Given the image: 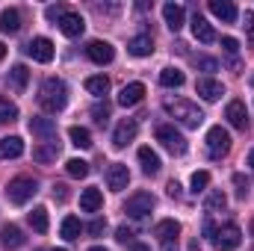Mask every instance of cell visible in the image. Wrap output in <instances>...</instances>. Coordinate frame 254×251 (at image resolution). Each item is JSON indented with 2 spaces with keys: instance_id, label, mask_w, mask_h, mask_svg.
Masks as SVG:
<instances>
[{
  "instance_id": "1",
  "label": "cell",
  "mask_w": 254,
  "mask_h": 251,
  "mask_svg": "<svg viewBox=\"0 0 254 251\" xmlns=\"http://www.w3.org/2000/svg\"><path fill=\"white\" fill-rule=\"evenodd\" d=\"M65 104H68V86H65V80L48 77V80L42 83V89H39V107H42L45 113L57 116V113L65 110Z\"/></svg>"
},
{
  "instance_id": "2",
  "label": "cell",
  "mask_w": 254,
  "mask_h": 251,
  "mask_svg": "<svg viewBox=\"0 0 254 251\" xmlns=\"http://www.w3.org/2000/svg\"><path fill=\"white\" fill-rule=\"evenodd\" d=\"M163 107H166V113H169L178 125H184L187 130H198V127H201V122H204V113H201L192 101L175 98V101H166Z\"/></svg>"
},
{
  "instance_id": "3",
  "label": "cell",
  "mask_w": 254,
  "mask_h": 251,
  "mask_svg": "<svg viewBox=\"0 0 254 251\" xmlns=\"http://www.w3.org/2000/svg\"><path fill=\"white\" fill-rule=\"evenodd\" d=\"M39 192V184L33 181V178H27V175H21V178H15V181H9V187H6V198L12 201V204H27L33 195Z\"/></svg>"
},
{
  "instance_id": "4",
  "label": "cell",
  "mask_w": 254,
  "mask_h": 251,
  "mask_svg": "<svg viewBox=\"0 0 254 251\" xmlns=\"http://www.w3.org/2000/svg\"><path fill=\"white\" fill-rule=\"evenodd\" d=\"M228 151H231V133L222 125L210 127V130H207V157H210V160H222Z\"/></svg>"
},
{
  "instance_id": "5",
  "label": "cell",
  "mask_w": 254,
  "mask_h": 251,
  "mask_svg": "<svg viewBox=\"0 0 254 251\" xmlns=\"http://www.w3.org/2000/svg\"><path fill=\"white\" fill-rule=\"evenodd\" d=\"M157 142H160L169 154H175V157L187 154V139H184V133L175 130L172 125H160L157 127Z\"/></svg>"
},
{
  "instance_id": "6",
  "label": "cell",
  "mask_w": 254,
  "mask_h": 251,
  "mask_svg": "<svg viewBox=\"0 0 254 251\" xmlns=\"http://www.w3.org/2000/svg\"><path fill=\"white\" fill-rule=\"evenodd\" d=\"M240 243H243V231H240V225H234V222L216 228V234H213V246L219 251H237Z\"/></svg>"
},
{
  "instance_id": "7",
  "label": "cell",
  "mask_w": 254,
  "mask_h": 251,
  "mask_svg": "<svg viewBox=\"0 0 254 251\" xmlns=\"http://www.w3.org/2000/svg\"><path fill=\"white\" fill-rule=\"evenodd\" d=\"M154 204H157V198L151 195V192H136V195H130L125 204V213L130 219H145L151 210H154Z\"/></svg>"
},
{
  "instance_id": "8",
  "label": "cell",
  "mask_w": 254,
  "mask_h": 251,
  "mask_svg": "<svg viewBox=\"0 0 254 251\" xmlns=\"http://www.w3.org/2000/svg\"><path fill=\"white\" fill-rule=\"evenodd\" d=\"M86 57H89L95 65H110L113 60H116V51H113V45H110V42L95 39V42H89V45H86Z\"/></svg>"
},
{
  "instance_id": "9",
  "label": "cell",
  "mask_w": 254,
  "mask_h": 251,
  "mask_svg": "<svg viewBox=\"0 0 254 251\" xmlns=\"http://www.w3.org/2000/svg\"><path fill=\"white\" fill-rule=\"evenodd\" d=\"M154 237L160 240V246H175L178 237H181V225L175 219H163L154 225Z\"/></svg>"
},
{
  "instance_id": "10",
  "label": "cell",
  "mask_w": 254,
  "mask_h": 251,
  "mask_svg": "<svg viewBox=\"0 0 254 251\" xmlns=\"http://www.w3.org/2000/svg\"><path fill=\"white\" fill-rule=\"evenodd\" d=\"M195 92H198L207 104H216V101L225 95V86H222L219 80H213V77H201V80L195 83Z\"/></svg>"
},
{
  "instance_id": "11",
  "label": "cell",
  "mask_w": 254,
  "mask_h": 251,
  "mask_svg": "<svg viewBox=\"0 0 254 251\" xmlns=\"http://www.w3.org/2000/svg\"><path fill=\"white\" fill-rule=\"evenodd\" d=\"M136 133H139V122H136V119L119 122L116 133H113V145H116V148H125V145H130V142L136 139Z\"/></svg>"
},
{
  "instance_id": "12",
  "label": "cell",
  "mask_w": 254,
  "mask_h": 251,
  "mask_svg": "<svg viewBox=\"0 0 254 251\" xmlns=\"http://www.w3.org/2000/svg\"><path fill=\"white\" fill-rule=\"evenodd\" d=\"M27 54H30L36 63H51V60H54V42L45 39V36H39V39H33V42L27 45Z\"/></svg>"
},
{
  "instance_id": "13",
  "label": "cell",
  "mask_w": 254,
  "mask_h": 251,
  "mask_svg": "<svg viewBox=\"0 0 254 251\" xmlns=\"http://www.w3.org/2000/svg\"><path fill=\"white\" fill-rule=\"evenodd\" d=\"M60 30H63V36H68V39H77V36H83L86 21H83L80 12H65L63 18H60Z\"/></svg>"
},
{
  "instance_id": "14",
  "label": "cell",
  "mask_w": 254,
  "mask_h": 251,
  "mask_svg": "<svg viewBox=\"0 0 254 251\" xmlns=\"http://www.w3.org/2000/svg\"><path fill=\"white\" fill-rule=\"evenodd\" d=\"M127 184H130L127 166L125 163H113V166L107 169V187L113 189V192H122V189H127Z\"/></svg>"
},
{
  "instance_id": "15",
  "label": "cell",
  "mask_w": 254,
  "mask_h": 251,
  "mask_svg": "<svg viewBox=\"0 0 254 251\" xmlns=\"http://www.w3.org/2000/svg\"><path fill=\"white\" fill-rule=\"evenodd\" d=\"M163 18H166V27H169L172 33H178V30L184 27V21H187V9H184L181 3H166V6H163Z\"/></svg>"
},
{
  "instance_id": "16",
  "label": "cell",
  "mask_w": 254,
  "mask_h": 251,
  "mask_svg": "<svg viewBox=\"0 0 254 251\" xmlns=\"http://www.w3.org/2000/svg\"><path fill=\"white\" fill-rule=\"evenodd\" d=\"M57 157H60V142H57V139H48V142H42V145H36V148H33V160H36V163H42V166L54 163Z\"/></svg>"
},
{
  "instance_id": "17",
  "label": "cell",
  "mask_w": 254,
  "mask_h": 251,
  "mask_svg": "<svg viewBox=\"0 0 254 251\" xmlns=\"http://www.w3.org/2000/svg\"><path fill=\"white\" fill-rule=\"evenodd\" d=\"M225 119L231 122V127L246 130V127H249V113H246V104H243V101H231V104H228V110H225Z\"/></svg>"
},
{
  "instance_id": "18",
  "label": "cell",
  "mask_w": 254,
  "mask_h": 251,
  "mask_svg": "<svg viewBox=\"0 0 254 251\" xmlns=\"http://www.w3.org/2000/svg\"><path fill=\"white\" fill-rule=\"evenodd\" d=\"M210 12L219 18V21H225V24H234L237 21V6L231 3V0H210Z\"/></svg>"
},
{
  "instance_id": "19",
  "label": "cell",
  "mask_w": 254,
  "mask_h": 251,
  "mask_svg": "<svg viewBox=\"0 0 254 251\" xmlns=\"http://www.w3.org/2000/svg\"><path fill=\"white\" fill-rule=\"evenodd\" d=\"M192 36H195L198 42H204V45L216 42V30H213V24H207V18H201L198 12H195V18H192Z\"/></svg>"
},
{
  "instance_id": "20",
  "label": "cell",
  "mask_w": 254,
  "mask_h": 251,
  "mask_svg": "<svg viewBox=\"0 0 254 251\" xmlns=\"http://www.w3.org/2000/svg\"><path fill=\"white\" fill-rule=\"evenodd\" d=\"M101 204H104L101 189H95V187L83 189V195H80V210H83V213H98V210H101Z\"/></svg>"
},
{
  "instance_id": "21",
  "label": "cell",
  "mask_w": 254,
  "mask_h": 251,
  "mask_svg": "<svg viewBox=\"0 0 254 251\" xmlns=\"http://www.w3.org/2000/svg\"><path fill=\"white\" fill-rule=\"evenodd\" d=\"M6 80H9V86H12V92H24L27 89V80H30V71H27V65H12L9 68V74H6Z\"/></svg>"
},
{
  "instance_id": "22",
  "label": "cell",
  "mask_w": 254,
  "mask_h": 251,
  "mask_svg": "<svg viewBox=\"0 0 254 251\" xmlns=\"http://www.w3.org/2000/svg\"><path fill=\"white\" fill-rule=\"evenodd\" d=\"M24 154V139L21 136H6V139H0V157L3 160H15V157H21Z\"/></svg>"
},
{
  "instance_id": "23",
  "label": "cell",
  "mask_w": 254,
  "mask_h": 251,
  "mask_svg": "<svg viewBox=\"0 0 254 251\" xmlns=\"http://www.w3.org/2000/svg\"><path fill=\"white\" fill-rule=\"evenodd\" d=\"M142 98H145V86L142 83H127L122 89V95H119V104L122 107H136Z\"/></svg>"
},
{
  "instance_id": "24",
  "label": "cell",
  "mask_w": 254,
  "mask_h": 251,
  "mask_svg": "<svg viewBox=\"0 0 254 251\" xmlns=\"http://www.w3.org/2000/svg\"><path fill=\"white\" fill-rule=\"evenodd\" d=\"M30 130L36 133V136H42L45 142L48 139H57V125H54V119H30Z\"/></svg>"
},
{
  "instance_id": "25",
  "label": "cell",
  "mask_w": 254,
  "mask_h": 251,
  "mask_svg": "<svg viewBox=\"0 0 254 251\" xmlns=\"http://www.w3.org/2000/svg\"><path fill=\"white\" fill-rule=\"evenodd\" d=\"M127 51L133 54V57H151L154 54V42H151V36H133L130 39V45H127Z\"/></svg>"
},
{
  "instance_id": "26",
  "label": "cell",
  "mask_w": 254,
  "mask_h": 251,
  "mask_svg": "<svg viewBox=\"0 0 254 251\" xmlns=\"http://www.w3.org/2000/svg\"><path fill=\"white\" fill-rule=\"evenodd\" d=\"M0 243H3L6 249H21V246H24V231H21L18 225H6V228L0 231Z\"/></svg>"
},
{
  "instance_id": "27",
  "label": "cell",
  "mask_w": 254,
  "mask_h": 251,
  "mask_svg": "<svg viewBox=\"0 0 254 251\" xmlns=\"http://www.w3.org/2000/svg\"><path fill=\"white\" fill-rule=\"evenodd\" d=\"M0 30L3 33H18L21 30V12L18 9H3L0 12Z\"/></svg>"
},
{
  "instance_id": "28",
  "label": "cell",
  "mask_w": 254,
  "mask_h": 251,
  "mask_svg": "<svg viewBox=\"0 0 254 251\" xmlns=\"http://www.w3.org/2000/svg\"><path fill=\"white\" fill-rule=\"evenodd\" d=\"M139 163H142V172H145V175H157L160 166H163L160 157H157L151 148H139Z\"/></svg>"
},
{
  "instance_id": "29",
  "label": "cell",
  "mask_w": 254,
  "mask_h": 251,
  "mask_svg": "<svg viewBox=\"0 0 254 251\" xmlns=\"http://www.w3.org/2000/svg\"><path fill=\"white\" fill-rule=\"evenodd\" d=\"M86 92H92L95 98H104L110 92V80L104 74H95V77H86Z\"/></svg>"
},
{
  "instance_id": "30",
  "label": "cell",
  "mask_w": 254,
  "mask_h": 251,
  "mask_svg": "<svg viewBox=\"0 0 254 251\" xmlns=\"http://www.w3.org/2000/svg\"><path fill=\"white\" fill-rule=\"evenodd\" d=\"M184 80H187V77H184V71H178V68H163V71H160V83L169 86V89H181Z\"/></svg>"
},
{
  "instance_id": "31",
  "label": "cell",
  "mask_w": 254,
  "mask_h": 251,
  "mask_svg": "<svg viewBox=\"0 0 254 251\" xmlns=\"http://www.w3.org/2000/svg\"><path fill=\"white\" fill-rule=\"evenodd\" d=\"M80 231H83V225H80V219L77 216H65L63 219V228H60V234H63V240H77L80 237Z\"/></svg>"
},
{
  "instance_id": "32",
  "label": "cell",
  "mask_w": 254,
  "mask_h": 251,
  "mask_svg": "<svg viewBox=\"0 0 254 251\" xmlns=\"http://www.w3.org/2000/svg\"><path fill=\"white\" fill-rule=\"evenodd\" d=\"M68 139H71L74 148H92V133L86 127H71L68 130Z\"/></svg>"
},
{
  "instance_id": "33",
  "label": "cell",
  "mask_w": 254,
  "mask_h": 251,
  "mask_svg": "<svg viewBox=\"0 0 254 251\" xmlns=\"http://www.w3.org/2000/svg\"><path fill=\"white\" fill-rule=\"evenodd\" d=\"M204 207H207V213H219V210H225V207H228V195H225L222 189H213V192L207 195Z\"/></svg>"
},
{
  "instance_id": "34",
  "label": "cell",
  "mask_w": 254,
  "mask_h": 251,
  "mask_svg": "<svg viewBox=\"0 0 254 251\" xmlns=\"http://www.w3.org/2000/svg\"><path fill=\"white\" fill-rule=\"evenodd\" d=\"M30 225H33L36 234H45V231H48V210H45V207H36V210L30 213Z\"/></svg>"
},
{
  "instance_id": "35",
  "label": "cell",
  "mask_w": 254,
  "mask_h": 251,
  "mask_svg": "<svg viewBox=\"0 0 254 251\" xmlns=\"http://www.w3.org/2000/svg\"><path fill=\"white\" fill-rule=\"evenodd\" d=\"M65 172H68L71 178H86V175H89V163L74 157V160H68V163H65Z\"/></svg>"
},
{
  "instance_id": "36",
  "label": "cell",
  "mask_w": 254,
  "mask_h": 251,
  "mask_svg": "<svg viewBox=\"0 0 254 251\" xmlns=\"http://www.w3.org/2000/svg\"><path fill=\"white\" fill-rule=\"evenodd\" d=\"M15 119H18V107H15L12 101L0 98V125H3V122H15Z\"/></svg>"
},
{
  "instance_id": "37",
  "label": "cell",
  "mask_w": 254,
  "mask_h": 251,
  "mask_svg": "<svg viewBox=\"0 0 254 251\" xmlns=\"http://www.w3.org/2000/svg\"><path fill=\"white\" fill-rule=\"evenodd\" d=\"M190 187H192L195 195H198V192H204V189L210 187V172H195V175H192V181H190Z\"/></svg>"
},
{
  "instance_id": "38",
  "label": "cell",
  "mask_w": 254,
  "mask_h": 251,
  "mask_svg": "<svg viewBox=\"0 0 254 251\" xmlns=\"http://www.w3.org/2000/svg\"><path fill=\"white\" fill-rule=\"evenodd\" d=\"M92 119L98 122V125H107V119H110V104L104 101V104H95L92 107Z\"/></svg>"
},
{
  "instance_id": "39",
  "label": "cell",
  "mask_w": 254,
  "mask_h": 251,
  "mask_svg": "<svg viewBox=\"0 0 254 251\" xmlns=\"http://www.w3.org/2000/svg\"><path fill=\"white\" fill-rule=\"evenodd\" d=\"M198 68L207 71V74H213V71H219V60H213V57H198Z\"/></svg>"
},
{
  "instance_id": "40",
  "label": "cell",
  "mask_w": 254,
  "mask_h": 251,
  "mask_svg": "<svg viewBox=\"0 0 254 251\" xmlns=\"http://www.w3.org/2000/svg\"><path fill=\"white\" fill-rule=\"evenodd\" d=\"M65 12H68V9H65L63 3H57V6H48V9H45V15H48V21H57V24H60V18H63Z\"/></svg>"
},
{
  "instance_id": "41",
  "label": "cell",
  "mask_w": 254,
  "mask_h": 251,
  "mask_svg": "<svg viewBox=\"0 0 254 251\" xmlns=\"http://www.w3.org/2000/svg\"><path fill=\"white\" fill-rule=\"evenodd\" d=\"M116 240H119L122 246H133V243H136V240H133V231H130V228H125V225L116 231Z\"/></svg>"
},
{
  "instance_id": "42",
  "label": "cell",
  "mask_w": 254,
  "mask_h": 251,
  "mask_svg": "<svg viewBox=\"0 0 254 251\" xmlns=\"http://www.w3.org/2000/svg\"><path fill=\"white\" fill-rule=\"evenodd\" d=\"M222 48H225V54H228V57H237L240 42H237V39H231V36H225V39H222Z\"/></svg>"
},
{
  "instance_id": "43",
  "label": "cell",
  "mask_w": 254,
  "mask_h": 251,
  "mask_svg": "<svg viewBox=\"0 0 254 251\" xmlns=\"http://www.w3.org/2000/svg\"><path fill=\"white\" fill-rule=\"evenodd\" d=\"M104 228H107V219H92V222H89V234H92V237H101Z\"/></svg>"
},
{
  "instance_id": "44",
  "label": "cell",
  "mask_w": 254,
  "mask_h": 251,
  "mask_svg": "<svg viewBox=\"0 0 254 251\" xmlns=\"http://www.w3.org/2000/svg\"><path fill=\"white\" fill-rule=\"evenodd\" d=\"M234 184H237V195H240V198H246V195H249V181H243V175H234Z\"/></svg>"
},
{
  "instance_id": "45",
  "label": "cell",
  "mask_w": 254,
  "mask_h": 251,
  "mask_svg": "<svg viewBox=\"0 0 254 251\" xmlns=\"http://www.w3.org/2000/svg\"><path fill=\"white\" fill-rule=\"evenodd\" d=\"M54 198H57V201H68V187H65V184H57V187H54Z\"/></svg>"
},
{
  "instance_id": "46",
  "label": "cell",
  "mask_w": 254,
  "mask_h": 251,
  "mask_svg": "<svg viewBox=\"0 0 254 251\" xmlns=\"http://www.w3.org/2000/svg\"><path fill=\"white\" fill-rule=\"evenodd\" d=\"M169 195H172V198H178V195H181V184H178V181H169Z\"/></svg>"
},
{
  "instance_id": "47",
  "label": "cell",
  "mask_w": 254,
  "mask_h": 251,
  "mask_svg": "<svg viewBox=\"0 0 254 251\" xmlns=\"http://www.w3.org/2000/svg\"><path fill=\"white\" fill-rule=\"evenodd\" d=\"M246 30L254 33V12H246Z\"/></svg>"
},
{
  "instance_id": "48",
  "label": "cell",
  "mask_w": 254,
  "mask_h": 251,
  "mask_svg": "<svg viewBox=\"0 0 254 251\" xmlns=\"http://www.w3.org/2000/svg\"><path fill=\"white\" fill-rule=\"evenodd\" d=\"M204 234L213 237V234H216V225H213V222H204Z\"/></svg>"
},
{
  "instance_id": "49",
  "label": "cell",
  "mask_w": 254,
  "mask_h": 251,
  "mask_svg": "<svg viewBox=\"0 0 254 251\" xmlns=\"http://www.w3.org/2000/svg\"><path fill=\"white\" fill-rule=\"evenodd\" d=\"M130 251H151V249H148L145 243H133V246H130Z\"/></svg>"
},
{
  "instance_id": "50",
  "label": "cell",
  "mask_w": 254,
  "mask_h": 251,
  "mask_svg": "<svg viewBox=\"0 0 254 251\" xmlns=\"http://www.w3.org/2000/svg\"><path fill=\"white\" fill-rule=\"evenodd\" d=\"M249 166H252V172H254V148L249 151Z\"/></svg>"
},
{
  "instance_id": "51",
  "label": "cell",
  "mask_w": 254,
  "mask_h": 251,
  "mask_svg": "<svg viewBox=\"0 0 254 251\" xmlns=\"http://www.w3.org/2000/svg\"><path fill=\"white\" fill-rule=\"evenodd\" d=\"M3 57H6V45L0 42V60H3Z\"/></svg>"
},
{
  "instance_id": "52",
  "label": "cell",
  "mask_w": 254,
  "mask_h": 251,
  "mask_svg": "<svg viewBox=\"0 0 254 251\" xmlns=\"http://www.w3.org/2000/svg\"><path fill=\"white\" fill-rule=\"evenodd\" d=\"M89 251H107V249H101V246H95V249H89Z\"/></svg>"
},
{
  "instance_id": "53",
  "label": "cell",
  "mask_w": 254,
  "mask_h": 251,
  "mask_svg": "<svg viewBox=\"0 0 254 251\" xmlns=\"http://www.w3.org/2000/svg\"><path fill=\"white\" fill-rule=\"evenodd\" d=\"M249 231H252V237H254V219H252V225H249Z\"/></svg>"
},
{
  "instance_id": "54",
  "label": "cell",
  "mask_w": 254,
  "mask_h": 251,
  "mask_svg": "<svg viewBox=\"0 0 254 251\" xmlns=\"http://www.w3.org/2000/svg\"><path fill=\"white\" fill-rule=\"evenodd\" d=\"M51 251H65V249H51Z\"/></svg>"
}]
</instances>
